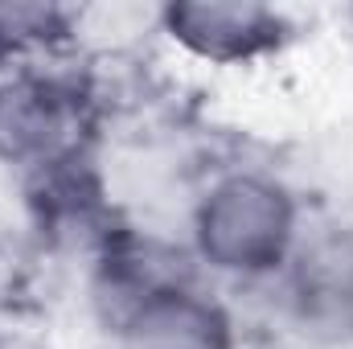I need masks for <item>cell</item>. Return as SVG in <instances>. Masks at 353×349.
I'll return each mask as SVG.
<instances>
[{
  "label": "cell",
  "instance_id": "cell-1",
  "mask_svg": "<svg viewBox=\"0 0 353 349\" xmlns=\"http://www.w3.org/2000/svg\"><path fill=\"white\" fill-rule=\"evenodd\" d=\"M288 206L263 181L222 185L201 214V247L222 267H267L288 239Z\"/></svg>",
  "mask_w": 353,
  "mask_h": 349
},
{
  "label": "cell",
  "instance_id": "cell-2",
  "mask_svg": "<svg viewBox=\"0 0 353 349\" xmlns=\"http://www.w3.org/2000/svg\"><path fill=\"white\" fill-rule=\"evenodd\" d=\"M70 140V107L50 87H17L0 94V144L17 157H46Z\"/></svg>",
  "mask_w": 353,
  "mask_h": 349
},
{
  "label": "cell",
  "instance_id": "cell-3",
  "mask_svg": "<svg viewBox=\"0 0 353 349\" xmlns=\"http://www.w3.org/2000/svg\"><path fill=\"white\" fill-rule=\"evenodd\" d=\"M173 29L201 54L230 58L259 46V37L271 29V17L251 4H185L173 12Z\"/></svg>",
  "mask_w": 353,
  "mask_h": 349
},
{
  "label": "cell",
  "instance_id": "cell-4",
  "mask_svg": "<svg viewBox=\"0 0 353 349\" xmlns=\"http://www.w3.org/2000/svg\"><path fill=\"white\" fill-rule=\"evenodd\" d=\"M132 349H222V321L197 300H157L140 312Z\"/></svg>",
  "mask_w": 353,
  "mask_h": 349
},
{
  "label": "cell",
  "instance_id": "cell-5",
  "mask_svg": "<svg viewBox=\"0 0 353 349\" xmlns=\"http://www.w3.org/2000/svg\"><path fill=\"white\" fill-rule=\"evenodd\" d=\"M0 349H29L25 341H8V337H0Z\"/></svg>",
  "mask_w": 353,
  "mask_h": 349
}]
</instances>
